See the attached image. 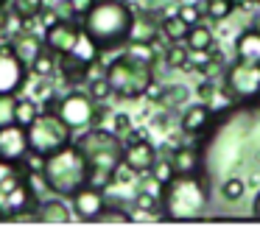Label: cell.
<instances>
[{
  "label": "cell",
  "instance_id": "obj_30",
  "mask_svg": "<svg viewBox=\"0 0 260 229\" xmlns=\"http://www.w3.org/2000/svg\"><path fill=\"white\" fill-rule=\"evenodd\" d=\"M176 14H179L187 25H196V22H202V17H204V6L202 3H185V6H179Z\"/></svg>",
  "mask_w": 260,
  "mask_h": 229
},
{
  "label": "cell",
  "instance_id": "obj_28",
  "mask_svg": "<svg viewBox=\"0 0 260 229\" xmlns=\"http://www.w3.org/2000/svg\"><path fill=\"white\" fill-rule=\"evenodd\" d=\"M126 53H132L135 59L146 61V64H154V59H157V50H154V45H148V42H132Z\"/></svg>",
  "mask_w": 260,
  "mask_h": 229
},
{
  "label": "cell",
  "instance_id": "obj_23",
  "mask_svg": "<svg viewBox=\"0 0 260 229\" xmlns=\"http://www.w3.org/2000/svg\"><path fill=\"white\" fill-rule=\"evenodd\" d=\"M185 101H187V87H182V84H171V87L159 89L157 104H162L165 109H176V106H182Z\"/></svg>",
  "mask_w": 260,
  "mask_h": 229
},
{
  "label": "cell",
  "instance_id": "obj_6",
  "mask_svg": "<svg viewBox=\"0 0 260 229\" xmlns=\"http://www.w3.org/2000/svg\"><path fill=\"white\" fill-rule=\"evenodd\" d=\"M25 137H28V154L37 159H45V156L56 154L59 148L73 143V128L56 112H40L25 126Z\"/></svg>",
  "mask_w": 260,
  "mask_h": 229
},
{
  "label": "cell",
  "instance_id": "obj_5",
  "mask_svg": "<svg viewBox=\"0 0 260 229\" xmlns=\"http://www.w3.org/2000/svg\"><path fill=\"white\" fill-rule=\"evenodd\" d=\"M104 78H107L109 87H112V95L135 101V98H143L146 89L151 87L154 70H151V64L135 59L132 53H123L104 67Z\"/></svg>",
  "mask_w": 260,
  "mask_h": 229
},
{
  "label": "cell",
  "instance_id": "obj_1",
  "mask_svg": "<svg viewBox=\"0 0 260 229\" xmlns=\"http://www.w3.org/2000/svg\"><path fill=\"white\" fill-rule=\"evenodd\" d=\"M132 25H135V9L126 0H95L81 17V31L98 48V53L129 42Z\"/></svg>",
  "mask_w": 260,
  "mask_h": 229
},
{
  "label": "cell",
  "instance_id": "obj_27",
  "mask_svg": "<svg viewBox=\"0 0 260 229\" xmlns=\"http://www.w3.org/2000/svg\"><path fill=\"white\" fill-rule=\"evenodd\" d=\"M243 193H246V182H243L241 176H230V179L221 182V195H224L226 201H238Z\"/></svg>",
  "mask_w": 260,
  "mask_h": 229
},
{
  "label": "cell",
  "instance_id": "obj_39",
  "mask_svg": "<svg viewBox=\"0 0 260 229\" xmlns=\"http://www.w3.org/2000/svg\"><path fill=\"white\" fill-rule=\"evenodd\" d=\"M129 128H132V120H129V115H115V134H129Z\"/></svg>",
  "mask_w": 260,
  "mask_h": 229
},
{
  "label": "cell",
  "instance_id": "obj_17",
  "mask_svg": "<svg viewBox=\"0 0 260 229\" xmlns=\"http://www.w3.org/2000/svg\"><path fill=\"white\" fill-rule=\"evenodd\" d=\"M171 171L179 173V176H185V173H199V168H202V154H199V148H193V145H179V148H174V154H171Z\"/></svg>",
  "mask_w": 260,
  "mask_h": 229
},
{
  "label": "cell",
  "instance_id": "obj_2",
  "mask_svg": "<svg viewBox=\"0 0 260 229\" xmlns=\"http://www.w3.org/2000/svg\"><path fill=\"white\" fill-rule=\"evenodd\" d=\"M76 145L84 154L87 168H90L87 184L107 190L118 179V171L123 168V140H120V134L107 132V128H90L76 140Z\"/></svg>",
  "mask_w": 260,
  "mask_h": 229
},
{
  "label": "cell",
  "instance_id": "obj_14",
  "mask_svg": "<svg viewBox=\"0 0 260 229\" xmlns=\"http://www.w3.org/2000/svg\"><path fill=\"white\" fill-rule=\"evenodd\" d=\"M28 154V137H25V126L20 123H9L0 128V156L3 159L20 162Z\"/></svg>",
  "mask_w": 260,
  "mask_h": 229
},
{
  "label": "cell",
  "instance_id": "obj_32",
  "mask_svg": "<svg viewBox=\"0 0 260 229\" xmlns=\"http://www.w3.org/2000/svg\"><path fill=\"white\" fill-rule=\"evenodd\" d=\"M165 61L171 67H185L187 64V48H182V42H171V48L165 50Z\"/></svg>",
  "mask_w": 260,
  "mask_h": 229
},
{
  "label": "cell",
  "instance_id": "obj_3",
  "mask_svg": "<svg viewBox=\"0 0 260 229\" xmlns=\"http://www.w3.org/2000/svg\"><path fill=\"white\" fill-rule=\"evenodd\" d=\"M207 184L199 173H174L168 182L162 184V195H159V207L162 215L171 221H190V218H202L207 210Z\"/></svg>",
  "mask_w": 260,
  "mask_h": 229
},
{
  "label": "cell",
  "instance_id": "obj_38",
  "mask_svg": "<svg viewBox=\"0 0 260 229\" xmlns=\"http://www.w3.org/2000/svg\"><path fill=\"white\" fill-rule=\"evenodd\" d=\"M95 3V0H68V6H70V14H76V17H84L87 11H90V6Z\"/></svg>",
  "mask_w": 260,
  "mask_h": 229
},
{
  "label": "cell",
  "instance_id": "obj_8",
  "mask_svg": "<svg viewBox=\"0 0 260 229\" xmlns=\"http://www.w3.org/2000/svg\"><path fill=\"white\" fill-rule=\"evenodd\" d=\"M56 115L68 123L73 132H84L90 128L92 123L101 120L104 109L92 101L90 92H79V89H70L64 98H59V106H56Z\"/></svg>",
  "mask_w": 260,
  "mask_h": 229
},
{
  "label": "cell",
  "instance_id": "obj_41",
  "mask_svg": "<svg viewBox=\"0 0 260 229\" xmlns=\"http://www.w3.org/2000/svg\"><path fill=\"white\" fill-rule=\"evenodd\" d=\"M252 215H254V218H260V193L254 195V201H252Z\"/></svg>",
  "mask_w": 260,
  "mask_h": 229
},
{
  "label": "cell",
  "instance_id": "obj_15",
  "mask_svg": "<svg viewBox=\"0 0 260 229\" xmlns=\"http://www.w3.org/2000/svg\"><path fill=\"white\" fill-rule=\"evenodd\" d=\"M210 120H213V109L207 104H193V106H185V112L179 117V126L185 134H202L210 126Z\"/></svg>",
  "mask_w": 260,
  "mask_h": 229
},
{
  "label": "cell",
  "instance_id": "obj_21",
  "mask_svg": "<svg viewBox=\"0 0 260 229\" xmlns=\"http://www.w3.org/2000/svg\"><path fill=\"white\" fill-rule=\"evenodd\" d=\"M185 42H187V48H190V50H213L215 48V34L210 31L204 22H196V25H190Z\"/></svg>",
  "mask_w": 260,
  "mask_h": 229
},
{
  "label": "cell",
  "instance_id": "obj_16",
  "mask_svg": "<svg viewBox=\"0 0 260 229\" xmlns=\"http://www.w3.org/2000/svg\"><path fill=\"white\" fill-rule=\"evenodd\" d=\"M235 59L249 61V64H260V31L257 28H246L235 37Z\"/></svg>",
  "mask_w": 260,
  "mask_h": 229
},
{
  "label": "cell",
  "instance_id": "obj_7",
  "mask_svg": "<svg viewBox=\"0 0 260 229\" xmlns=\"http://www.w3.org/2000/svg\"><path fill=\"white\" fill-rule=\"evenodd\" d=\"M28 184V173L20 171L17 162L0 156V218L12 221L25 210H37V207H31L34 193Z\"/></svg>",
  "mask_w": 260,
  "mask_h": 229
},
{
  "label": "cell",
  "instance_id": "obj_43",
  "mask_svg": "<svg viewBox=\"0 0 260 229\" xmlns=\"http://www.w3.org/2000/svg\"><path fill=\"white\" fill-rule=\"evenodd\" d=\"M249 3H260V0H249Z\"/></svg>",
  "mask_w": 260,
  "mask_h": 229
},
{
  "label": "cell",
  "instance_id": "obj_35",
  "mask_svg": "<svg viewBox=\"0 0 260 229\" xmlns=\"http://www.w3.org/2000/svg\"><path fill=\"white\" fill-rule=\"evenodd\" d=\"M90 95H92V101H107L112 95V87H109V81L104 76H98L90 81Z\"/></svg>",
  "mask_w": 260,
  "mask_h": 229
},
{
  "label": "cell",
  "instance_id": "obj_24",
  "mask_svg": "<svg viewBox=\"0 0 260 229\" xmlns=\"http://www.w3.org/2000/svg\"><path fill=\"white\" fill-rule=\"evenodd\" d=\"M202 6H204V14H207L210 20L218 22V20H226V17L235 11L238 3H235V0H204Z\"/></svg>",
  "mask_w": 260,
  "mask_h": 229
},
{
  "label": "cell",
  "instance_id": "obj_9",
  "mask_svg": "<svg viewBox=\"0 0 260 229\" xmlns=\"http://www.w3.org/2000/svg\"><path fill=\"white\" fill-rule=\"evenodd\" d=\"M226 92L235 98H254L260 95V64L235 61L226 70Z\"/></svg>",
  "mask_w": 260,
  "mask_h": 229
},
{
  "label": "cell",
  "instance_id": "obj_4",
  "mask_svg": "<svg viewBox=\"0 0 260 229\" xmlns=\"http://www.w3.org/2000/svg\"><path fill=\"white\" fill-rule=\"evenodd\" d=\"M42 182L51 193L70 199L76 190H81L90 179V168H87L84 154L79 151V145L70 143L64 148H59L56 154L42 159Z\"/></svg>",
  "mask_w": 260,
  "mask_h": 229
},
{
  "label": "cell",
  "instance_id": "obj_31",
  "mask_svg": "<svg viewBox=\"0 0 260 229\" xmlns=\"http://www.w3.org/2000/svg\"><path fill=\"white\" fill-rule=\"evenodd\" d=\"M135 207L140 212H146V215H154V212L159 210V199L154 193H146V190H143V193L135 195Z\"/></svg>",
  "mask_w": 260,
  "mask_h": 229
},
{
  "label": "cell",
  "instance_id": "obj_19",
  "mask_svg": "<svg viewBox=\"0 0 260 229\" xmlns=\"http://www.w3.org/2000/svg\"><path fill=\"white\" fill-rule=\"evenodd\" d=\"M70 207L62 201V195L59 199H48L42 201L40 207H37V221H48V223H68L70 221Z\"/></svg>",
  "mask_w": 260,
  "mask_h": 229
},
{
  "label": "cell",
  "instance_id": "obj_29",
  "mask_svg": "<svg viewBox=\"0 0 260 229\" xmlns=\"http://www.w3.org/2000/svg\"><path fill=\"white\" fill-rule=\"evenodd\" d=\"M28 70H31V73H37V76H40V78H48V76H51V73H53V56L48 53L45 48H42V53H40V56H37V59H34V64H31Z\"/></svg>",
  "mask_w": 260,
  "mask_h": 229
},
{
  "label": "cell",
  "instance_id": "obj_33",
  "mask_svg": "<svg viewBox=\"0 0 260 229\" xmlns=\"http://www.w3.org/2000/svg\"><path fill=\"white\" fill-rule=\"evenodd\" d=\"M14 106H17L14 95H0V128L14 123Z\"/></svg>",
  "mask_w": 260,
  "mask_h": 229
},
{
  "label": "cell",
  "instance_id": "obj_36",
  "mask_svg": "<svg viewBox=\"0 0 260 229\" xmlns=\"http://www.w3.org/2000/svg\"><path fill=\"white\" fill-rule=\"evenodd\" d=\"M148 173H151V176L157 179L159 184H165L171 176H174V171H171V162H168V159H157V162H154V168H151Z\"/></svg>",
  "mask_w": 260,
  "mask_h": 229
},
{
  "label": "cell",
  "instance_id": "obj_37",
  "mask_svg": "<svg viewBox=\"0 0 260 229\" xmlns=\"http://www.w3.org/2000/svg\"><path fill=\"white\" fill-rule=\"evenodd\" d=\"M98 221H107V223H126V221H132V215L129 212H123V210H109V207H104V212L98 215Z\"/></svg>",
  "mask_w": 260,
  "mask_h": 229
},
{
  "label": "cell",
  "instance_id": "obj_12",
  "mask_svg": "<svg viewBox=\"0 0 260 229\" xmlns=\"http://www.w3.org/2000/svg\"><path fill=\"white\" fill-rule=\"evenodd\" d=\"M157 162V148L148 140L137 137L123 143V168L129 173H148Z\"/></svg>",
  "mask_w": 260,
  "mask_h": 229
},
{
  "label": "cell",
  "instance_id": "obj_25",
  "mask_svg": "<svg viewBox=\"0 0 260 229\" xmlns=\"http://www.w3.org/2000/svg\"><path fill=\"white\" fill-rule=\"evenodd\" d=\"M40 115V106H37V101L31 98H17V106H14V123H20V126H28L34 117Z\"/></svg>",
  "mask_w": 260,
  "mask_h": 229
},
{
  "label": "cell",
  "instance_id": "obj_42",
  "mask_svg": "<svg viewBox=\"0 0 260 229\" xmlns=\"http://www.w3.org/2000/svg\"><path fill=\"white\" fill-rule=\"evenodd\" d=\"M252 28H257V31H260V14H257V17H254V20H252Z\"/></svg>",
  "mask_w": 260,
  "mask_h": 229
},
{
  "label": "cell",
  "instance_id": "obj_26",
  "mask_svg": "<svg viewBox=\"0 0 260 229\" xmlns=\"http://www.w3.org/2000/svg\"><path fill=\"white\" fill-rule=\"evenodd\" d=\"M12 9H14V14H17L20 20H34L37 14L45 11V6H42V0H14Z\"/></svg>",
  "mask_w": 260,
  "mask_h": 229
},
{
  "label": "cell",
  "instance_id": "obj_11",
  "mask_svg": "<svg viewBox=\"0 0 260 229\" xmlns=\"http://www.w3.org/2000/svg\"><path fill=\"white\" fill-rule=\"evenodd\" d=\"M28 67L20 61V56L12 50V45L0 48V95H14L23 89Z\"/></svg>",
  "mask_w": 260,
  "mask_h": 229
},
{
  "label": "cell",
  "instance_id": "obj_40",
  "mask_svg": "<svg viewBox=\"0 0 260 229\" xmlns=\"http://www.w3.org/2000/svg\"><path fill=\"white\" fill-rule=\"evenodd\" d=\"M199 95H202L204 101H207V98H213V95H215V87H213V84H210V81L199 84Z\"/></svg>",
  "mask_w": 260,
  "mask_h": 229
},
{
  "label": "cell",
  "instance_id": "obj_22",
  "mask_svg": "<svg viewBox=\"0 0 260 229\" xmlns=\"http://www.w3.org/2000/svg\"><path fill=\"white\" fill-rule=\"evenodd\" d=\"M187 31H190V25H187L179 14H168V17H162V22H159V34H162L168 42H185Z\"/></svg>",
  "mask_w": 260,
  "mask_h": 229
},
{
  "label": "cell",
  "instance_id": "obj_10",
  "mask_svg": "<svg viewBox=\"0 0 260 229\" xmlns=\"http://www.w3.org/2000/svg\"><path fill=\"white\" fill-rule=\"evenodd\" d=\"M81 42H84V31H81V25H76V22H70V20H56V22H51L48 31H45V45L56 56L76 53Z\"/></svg>",
  "mask_w": 260,
  "mask_h": 229
},
{
  "label": "cell",
  "instance_id": "obj_18",
  "mask_svg": "<svg viewBox=\"0 0 260 229\" xmlns=\"http://www.w3.org/2000/svg\"><path fill=\"white\" fill-rule=\"evenodd\" d=\"M42 48H45V45H42V39H37L34 34H17V37H14V42H12V50L20 56V61H23L25 67L34 64V59L42 53Z\"/></svg>",
  "mask_w": 260,
  "mask_h": 229
},
{
  "label": "cell",
  "instance_id": "obj_20",
  "mask_svg": "<svg viewBox=\"0 0 260 229\" xmlns=\"http://www.w3.org/2000/svg\"><path fill=\"white\" fill-rule=\"evenodd\" d=\"M159 34V22H154L148 14H135V25H132V34H129V42H148L154 45Z\"/></svg>",
  "mask_w": 260,
  "mask_h": 229
},
{
  "label": "cell",
  "instance_id": "obj_34",
  "mask_svg": "<svg viewBox=\"0 0 260 229\" xmlns=\"http://www.w3.org/2000/svg\"><path fill=\"white\" fill-rule=\"evenodd\" d=\"M215 59H218V53H213V50H190L187 48V64H196L199 70H204Z\"/></svg>",
  "mask_w": 260,
  "mask_h": 229
},
{
  "label": "cell",
  "instance_id": "obj_13",
  "mask_svg": "<svg viewBox=\"0 0 260 229\" xmlns=\"http://www.w3.org/2000/svg\"><path fill=\"white\" fill-rule=\"evenodd\" d=\"M70 201H73L76 218H81V221H98V215H101L104 207H107L104 190L92 187V184H84L81 190H76V193L70 195Z\"/></svg>",
  "mask_w": 260,
  "mask_h": 229
}]
</instances>
